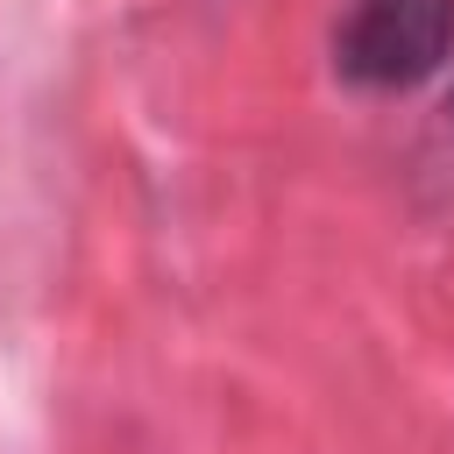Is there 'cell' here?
<instances>
[{"label":"cell","instance_id":"cell-1","mask_svg":"<svg viewBox=\"0 0 454 454\" xmlns=\"http://www.w3.org/2000/svg\"><path fill=\"white\" fill-rule=\"evenodd\" d=\"M454 50V0H348L333 71L362 92H411Z\"/></svg>","mask_w":454,"mask_h":454}]
</instances>
